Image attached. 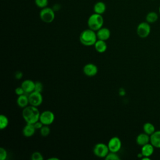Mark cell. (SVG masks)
<instances>
[{"label":"cell","instance_id":"1","mask_svg":"<svg viewBox=\"0 0 160 160\" xmlns=\"http://www.w3.org/2000/svg\"><path fill=\"white\" fill-rule=\"evenodd\" d=\"M40 112L38 107L30 105L25 107L22 112V116L26 123L34 124L39 120Z\"/></svg>","mask_w":160,"mask_h":160},{"label":"cell","instance_id":"2","mask_svg":"<svg viewBox=\"0 0 160 160\" xmlns=\"http://www.w3.org/2000/svg\"><path fill=\"white\" fill-rule=\"evenodd\" d=\"M97 39L96 32L89 28L82 31L79 36V41L81 43L86 46L94 45L98 40Z\"/></svg>","mask_w":160,"mask_h":160},{"label":"cell","instance_id":"3","mask_svg":"<svg viewBox=\"0 0 160 160\" xmlns=\"http://www.w3.org/2000/svg\"><path fill=\"white\" fill-rule=\"evenodd\" d=\"M104 19L102 14L94 13L91 14L88 20V26L89 29L97 31L102 27Z\"/></svg>","mask_w":160,"mask_h":160},{"label":"cell","instance_id":"4","mask_svg":"<svg viewBox=\"0 0 160 160\" xmlns=\"http://www.w3.org/2000/svg\"><path fill=\"white\" fill-rule=\"evenodd\" d=\"M39 17L41 19L46 23L52 22L55 18L54 11L50 8H44L41 9L39 12Z\"/></svg>","mask_w":160,"mask_h":160},{"label":"cell","instance_id":"5","mask_svg":"<svg viewBox=\"0 0 160 160\" xmlns=\"http://www.w3.org/2000/svg\"><path fill=\"white\" fill-rule=\"evenodd\" d=\"M94 154L98 158H104L109 152V149L108 146V144L104 143L99 142L96 144L93 148Z\"/></svg>","mask_w":160,"mask_h":160},{"label":"cell","instance_id":"6","mask_svg":"<svg viewBox=\"0 0 160 160\" xmlns=\"http://www.w3.org/2000/svg\"><path fill=\"white\" fill-rule=\"evenodd\" d=\"M137 34L141 38H147L151 32V26L148 22H142L139 23L136 29Z\"/></svg>","mask_w":160,"mask_h":160},{"label":"cell","instance_id":"7","mask_svg":"<svg viewBox=\"0 0 160 160\" xmlns=\"http://www.w3.org/2000/svg\"><path fill=\"white\" fill-rule=\"evenodd\" d=\"M28 98L29 104L36 107L39 106L42 104L43 100L41 92L35 91L28 94Z\"/></svg>","mask_w":160,"mask_h":160},{"label":"cell","instance_id":"8","mask_svg":"<svg viewBox=\"0 0 160 160\" xmlns=\"http://www.w3.org/2000/svg\"><path fill=\"white\" fill-rule=\"evenodd\" d=\"M55 119V116L54 113L49 110L44 111L42 112L40 114L39 121L44 125H50L51 124Z\"/></svg>","mask_w":160,"mask_h":160},{"label":"cell","instance_id":"9","mask_svg":"<svg viewBox=\"0 0 160 160\" xmlns=\"http://www.w3.org/2000/svg\"><path fill=\"white\" fill-rule=\"evenodd\" d=\"M121 141L117 136L111 138L108 143V146L109 148V151L113 152H118L121 149Z\"/></svg>","mask_w":160,"mask_h":160},{"label":"cell","instance_id":"10","mask_svg":"<svg viewBox=\"0 0 160 160\" xmlns=\"http://www.w3.org/2000/svg\"><path fill=\"white\" fill-rule=\"evenodd\" d=\"M83 72L84 74L88 76V77H92L94 76L97 74L98 69L96 65L92 63H88L86 64L84 67H83Z\"/></svg>","mask_w":160,"mask_h":160},{"label":"cell","instance_id":"11","mask_svg":"<svg viewBox=\"0 0 160 160\" xmlns=\"http://www.w3.org/2000/svg\"><path fill=\"white\" fill-rule=\"evenodd\" d=\"M21 86L24 89L25 94H29L34 91L35 82L31 79H26L22 82Z\"/></svg>","mask_w":160,"mask_h":160},{"label":"cell","instance_id":"12","mask_svg":"<svg viewBox=\"0 0 160 160\" xmlns=\"http://www.w3.org/2000/svg\"><path fill=\"white\" fill-rule=\"evenodd\" d=\"M97 38L98 39L106 41L108 40L111 36V31L107 28H101L97 31L96 32Z\"/></svg>","mask_w":160,"mask_h":160},{"label":"cell","instance_id":"13","mask_svg":"<svg viewBox=\"0 0 160 160\" xmlns=\"http://www.w3.org/2000/svg\"><path fill=\"white\" fill-rule=\"evenodd\" d=\"M150 143L156 148H160V130L155 131L150 135Z\"/></svg>","mask_w":160,"mask_h":160},{"label":"cell","instance_id":"14","mask_svg":"<svg viewBox=\"0 0 160 160\" xmlns=\"http://www.w3.org/2000/svg\"><path fill=\"white\" fill-rule=\"evenodd\" d=\"M136 141L138 145L142 146L150 142V136L145 132L140 133L136 137Z\"/></svg>","mask_w":160,"mask_h":160},{"label":"cell","instance_id":"15","mask_svg":"<svg viewBox=\"0 0 160 160\" xmlns=\"http://www.w3.org/2000/svg\"><path fill=\"white\" fill-rule=\"evenodd\" d=\"M154 147L150 143H148L142 146H141V153L142 154L143 156L146 157H150L154 152Z\"/></svg>","mask_w":160,"mask_h":160},{"label":"cell","instance_id":"16","mask_svg":"<svg viewBox=\"0 0 160 160\" xmlns=\"http://www.w3.org/2000/svg\"><path fill=\"white\" fill-rule=\"evenodd\" d=\"M35 131L36 128H34L33 124L26 123V125L22 129V134L25 137L29 138L34 135Z\"/></svg>","mask_w":160,"mask_h":160},{"label":"cell","instance_id":"17","mask_svg":"<svg viewBox=\"0 0 160 160\" xmlns=\"http://www.w3.org/2000/svg\"><path fill=\"white\" fill-rule=\"evenodd\" d=\"M29 102V98H28V94H24L20 96H18L17 98V104L19 107L24 108L25 107L28 106Z\"/></svg>","mask_w":160,"mask_h":160},{"label":"cell","instance_id":"18","mask_svg":"<svg viewBox=\"0 0 160 160\" xmlns=\"http://www.w3.org/2000/svg\"><path fill=\"white\" fill-rule=\"evenodd\" d=\"M94 46L96 51L99 53L104 52L106 51L108 48L106 41H103L101 39H98Z\"/></svg>","mask_w":160,"mask_h":160},{"label":"cell","instance_id":"19","mask_svg":"<svg viewBox=\"0 0 160 160\" xmlns=\"http://www.w3.org/2000/svg\"><path fill=\"white\" fill-rule=\"evenodd\" d=\"M106 6L105 3L102 1L97 2L94 4L93 8L94 12L95 13L99 14H102L106 11Z\"/></svg>","mask_w":160,"mask_h":160},{"label":"cell","instance_id":"20","mask_svg":"<svg viewBox=\"0 0 160 160\" xmlns=\"http://www.w3.org/2000/svg\"><path fill=\"white\" fill-rule=\"evenodd\" d=\"M142 129H143L144 132L148 134L149 136L151 135L156 131L154 124L149 122H147L144 124Z\"/></svg>","mask_w":160,"mask_h":160},{"label":"cell","instance_id":"21","mask_svg":"<svg viewBox=\"0 0 160 160\" xmlns=\"http://www.w3.org/2000/svg\"><path fill=\"white\" fill-rule=\"evenodd\" d=\"M158 19V14L154 11H151L148 12L146 16V21L148 23H154Z\"/></svg>","mask_w":160,"mask_h":160},{"label":"cell","instance_id":"22","mask_svg":"<svg viewBox=\"0 0 160 160\" xmlns=\"http://www.w3.org/2000/svg\"><path fill=\"white\" fill-rule=\"evenodd\" d=\"M8 124H9V121L8 118L4 114H1L0 116V129H4L6 128Z\"/></svg>","mask_w":160,"mask_h":160},{"label":"cell","instance_id":"23","mask_svg":"<svg viewBox=\"0 0 160 160\" xmlns=\"http://www.w3.org/2000/svg\"><path fill=\"white\" fill-rule=\"evenodd\" d=\"M50 128L48 125H43V126L40 129L41 135L43 137L48 136L50 133Z\"/></svg>","mask_w":160,"mask_h":160},{"label":"cell","instance_id":"24","mask_svg":"<svg viewBox=\"0 0 160 160\" xmlns=\"http://www.w3.org/2000/svg\"><path fill=\"white\" fill-rule=\"evenodd\" d=\"M105 159L106 160H119L120 159V158L117 154V152H110L105 157Z\"/></svg>","mask_w":160,"mask_h":160},{"label":"cell","instance_id":"25","mask_svg":"<svg viewBox=\"0 0 160 160\" xmlns=\"http://www.w3.org/2000/svg\"><path fill=\"white\" fill-rule=\"evenodd\" d=\"M35 4L38 8L42 9L47 7L48 0H35Z\"/></svg>","mask_w":160,"mask_h":160},{"label":"cell","instance_id":"26","mask_svg":"<svg viewBox=\"0 0 160 160\" xmlns=\"http://www.w3.org/2000/svg\"><path fill=\"white\" fill-rule=\"evenodd\" d=\"M31 159L32 160H42L43 157L41 152L36 151L34 152L31 155Z\"/></svg>","mask_w":160,"mask_h":160},{"label":"cell","instance_id":"27","mask_svg":"<svg viewBox=\"0 0 160 160\" xmlns=\"http://www.w3.org/2000/svg\"><path fill=\"white\" fill-rule=\"evenodd\" d=\"M43 89V85L42 82L39 81H36L35 82V88H34V91H38L39 92H41Z\"/></svg>","mask_w":160,"mask_h":160},{"label":"cell","instance_id":"28","mask_svg":"<svg viewBox=\"0 0 160 160\" xmlns=\"http://www.w3.org/2000/svg\"><path fill=\"white\" fill-rule=\"evenodd\" d=\"M8 153L6 150L3 148H0V159L5 160L7 158Z\"/></svg>","mask_w":160,"mask_h":160},{"label":"cell","instance_id":"29","mask_svg":"<svg viewBox=\"0 0 160 160\" xmlns=\"http://www.w3.org/2000/svg\"><path fill=\"white\" fill-rule=\"evenodd\" d=\"M15 93L18 96H20V95L25 94V92H24V89H22V88L21 86H20V87H18L15 89Z\"/></svg>","mask_w":160,"mask_h":160},{"label":"cell","instance_id":"30","mask_svg":"<svg viewBox=\"0 0 160 160\" xmlns=\"http://www.w3.org/2000/svg\"><path fill=\"white\" fill-rule=\"evenodd\" d=\"M33 125H34V128H36V129H41L43 126L44 124L39 120L37 122H36L35 123H34Z\"/></svg>","mask_w":160,"mask_h":160},{"label":"cell","instance_id":"31","mask_svg":"<svg viewBox=\"0 0 160 160\" xmlns=\"http://www.w3.org/2000/svg\"><path fill=\"white\" fill-rule=\"evenodd\" d=\"M22 76H23L22 72L21 71H16L14 74V77L17 79H21L22 78Z\"/></svg>","mask_w":160,"mask_h":160},{"label":"cell","instance_id":"32","mask_svg":"<svg viewBox=\"0 0 160 160\" xmlns=\"http://www.w3.org/2000/svg\"><path fill=\"white\" fill-rule=\"evenodd\" d=\"M125 94V91H123V90H120L119 89V94L121 96H124V94Z\"/></svg>","mask_w":160,"mask_h":160},{"label":"cell","instance_id":"33","mask_svg":"<svg viewBox=\"0 0 160 160\" xmlns=\"http://www.w3.org/2000/svg\"><path fill=\"white\" fill-rule=\"evenodd\" d=\"M59 159L58 158H50L48 159V160H58Z\"/></svg>","mask_w":160,"mask_h":160},{"label":"cell","instance_id":"34","mask_svg":"<svg viewBox=\"0 0 160 160\" xmlns=\"http://www.w3.org/2000/svg\"><path fill=\"white\" fill-rule=\"evenodd\" d=\"M159 12L160 14V6H159Z\"/></svg>","mask_w":160,"mask_h":160}]
</instances>
